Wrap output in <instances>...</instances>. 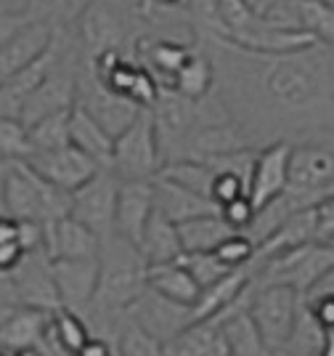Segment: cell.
<instances>
[{
    "mask_svg": "<svg viewBox=\"0 0 334 356\" xmlns=\"http://www.w3.org/2000/svg\"><path fill=\"white\" fill-rule=\"evenodd\" d=\"M77 356H122V343L101 338V335H93Z\"/></svg>",
    "mask_w": 334,
    "mask_h": 356,
    "instance_id": "43",
    "label": "cell"
},
{
    "mask_svg": "<svg viewBox=\"0 0 334 356\" xmlns=\"http://www.w3.org/2000/svg\"><path fill=\"white\" fill-rule=\"evenodd\" d=\"M220 216H223V221L228 223L233 232H247L249 226H252V221H255V216H258V208L249 200V194H244V197L233 200L228 205H223Z\"/></svg>",
    "mask_w": 334,
    "mask_h": 356,
    "instance_id": "40",
    "label": "cell"
},
{
    "mask_svg": "<svg viewBox=\"0 0 334 356\" xmlns=\"http://www.w3.org/2000/svg\"><path fill=\"white\" fill-rule=\"evenodd\" d=\"M306 296L297 293L290 284H258L255 282V296L249 312L260 327V335L268 351H281L290 341L297 314L303 309Z\"/></svg>",
    "mask_w": 334,
    "mask_h": 356,
    "instance_id": "9",
    "label": "cell"
},
{
    "mask_svg": "<svg viewBox=\"0 0 334 356\" xmlns=\"http://www.w3.org/2000/svg\"><path fill=\"white\" fill-rule=\"evenodd\" d=\"M45 250L51 258H96L101 252V237L72 216L45 226Z\"/></svg>",
    "mask_w": 334,
    "mask_h": 356,
    "instance_id": "20",
    "label": "cell"
},
{
    "mask_svg": "<svg viewBox=\"0 0 334 356\" xmlns=\"http://www.w3.org/2000/svg\"><path fill=\"white\" fill-rule=\"evenodd\" d=\"M154 189H157V210H162L175 223L191 221V218H199L207 213H218V205L210 197L191 192L165 176L154 178Z\"/></svg>",
    "mask_w": 334,
    "mask_h": 356,
    "instance_id": "23",
    "label": "cell"
},
{
    "mask_svg": "<svg viewBox=\"0 0 334 356\" xmlns=\"http://www.w3.org/2000/svg\"><path fill=\"white\" fill-rule=\"evenodd\" d=\"M252 296H255V284L233 306H228L226 312H220L218 316H210V319L220 322L223 335H226L233 356H271V351H268V346H265L260 335V327H258L255 316L249 312Z\"/></svg>",
    "mask_w": 334,
    "mask_h": 356,
    "instance_id": "18",
    "label": "cell"
},
{
    "mask_svg": "<svg viewBox=\"0 0 334 356\" xmlns=\"http://www.w3.org/2000/svg\"><path fill=\"white\" fill-rule=\"evenodd\" d=\"M27 163L53 186L64 189V192H77L83 184L101 170V165L93 157H87L85 152L77 147H61V149H48V152H32Z\"/></svg>",
    "mask_w": 334,
    "mask_h": 356,
    "instance_id": "14",
    "label": "cell"
},
{
    "mask_svg": "<svg viewBox=\"0 0 334 356\" xmlns=\"http://www.w3.org/2000/svg\"><path fill=\"white\" fill-rule=\"evenodd\" d=\"M215 255L226 266L231 268H242L255 264V255H258V242L249 237L247 232H236L228 239H223L218 248H215Z\"/></svg>",
    "mask_w": 334,
    "mask_h": 356,
    "instance_id": "37",
    "label": "cell"
},
{
    "mask_svg": "<svg viewBox=\"0 0 334 356\" xmlns=\"http://www.w3.org/2000/svg\"><path fill=\"white\" fill-rule=\"evenodd\" d=\"M271 356H290V354H287V351H274Z\"/></svg>",
    "mask_w": 334,
    "mask_h": 356,
    "instance_id": "49",
    "label": "cell"
},
{
    "mask_svg": "<svg viewBox=\"0 0 334 356\" xmlns=\"http://www.w3.org/2000/svg\"><path fill=\"white\" fill-rule=\"evenodd\" d=\"M29 255L16 218H0V271H14Z\"/></svg>",
    "mask_w": 334,
    "mask_h": 356,
    "instance_id": "35",
    "label": "cell"
},
{
    "mask_svg": "<svg viewBox=\"0 0 334 356\" xmlns=\"http://www.w3.org/2000/svg\"><path fill=\"white\" fill-rule=\"evenodd\" d=\"M154 3L165 8H189V0H154Z\"/></svg>",
    "mask_w": 334,
    "mask_h": 356,
    "instance_id": "47",
    "label": "cell"
},
{
    "mask_svg": "<svg viewBox=\"0 0 334 356\" xmlns=\"http://www.w3.org/2000/svg\"><path fill=\"white\" fill-rule=\"evenodd\" d=\"M138 248H141L144 258L149 261V266L178 261L183 255V242H181L178 223L170 221L162 210H154V216H151V221L146 226Z\"/></svg>",
    "mask_w": 334,
    "mask_h": 356,
    "instance_id": "26",
    "label": "cell"
},
{
    "mask_svg": "<svg viewBox=\"0 0 334 356\" xmlns=\"http://www.w3.org/2000/svg\"><path fill=\"white\" fill-rule=\"evenodd\" d=\"M3 356H43L40 346H32V348H19V351H6Z\"/></svg>",
    "mask_w": 334,
    "mask_h": 356,
    "instance_id": "46",
    "label": "cell"
},
{
    "mask_svg": "<svg viewBox=\"0 0 334 356\" xmlns=\"http://www.w3.org/2000/svg\"><path fill=\"white\" fill-rule=\"evenodd\" d=\"M122 356H167L165 348L154 338H149L144 330L138 327L128 325L125 335H122Z\"/></svg>",
    "mask_w": 334,
    "mask_h": 356,
    "instance_id": "39",
    "label": "cell"
},
{
    "mask_svg": "<svg viewBox=\"0 0 334 356\" xmlns=\"http://www.w3.org/2000/svg\"><path fill=\"white\" fill-rule=\"evenodd\" d=\"M58 27L51 22H37L22 16H3V30H0V77L24 70L27 64L37 61L43 54L51 51L56 40Z\"/></svg>",
    "mask_w": 334,
    "mask_h": 356,
    "instance_id": "10",
    "label": "cell"
},
{
    "mask_svg": "<svg viewBox=\"0 0 334 356\" xmlns=\"http://www.w3.org/2000/svg\"><path fill=\"white\" fill-rule=\"evenodd\" d=\"M319 356H334V332H329V338L324 343V348H321Z\"/></svg>",
    "mask_w": 334,
    "mask_h": 356,
    "instance_id": "48",
    "label": "cell"
},
{
    "mask_svg": "<svg viewBox=\"0 0 334 356\" xmlns=\"http://www.w3.org/2000/svg\"><path fill=\"white\" fill-rule=\"evenodd\" d=\"M77 106H83L87 115H93L115 138L122 134L125 128H131L133 120L144 112L141 106L125 102L122 96H117L115 90L106 88L101 80L93 74V70H90L87 64H83V72H80Z\"/></svg>",
    "mask_w": 334,
    "mask_h": 356,
    "instance_id": "12",
    "label": "cell"
},
{
    "mask_svg": "<svg viewBox=\"0 0 334 356\" xmlns=\"http://www.w3.org/2000/svg\"><path fill=\"white\" fill-rule=\"evenodd\" d=\"M181 261H183V266L194 274V280L202 284V290L204 287H210V284L220 282L228 271H233L231 266H226L218 255H215V250L212 252H183Z\"/></svg>",
    "mask_w": 334,
    "mask_h": 356,
    "instance_id": "36",
    "label": "cell"
},
{
    "mask_svg": "<svg viewBox=\"0 0 334 356\" xmlns=\"http://www.w3.org/2000/svg\"><path fill=\"white\" fill-rule=\"evenodd\" d=\"M157 210V189L154 181H122L119 200H117L115 232L119 237L141 242L146 226Z\"/></svg>",
    "mask_w": 334,
    "mask_h": 356,
    "instance_id": "17",
    "label": "cell"
},
{
    "mask_svg": "<svg viewBox=\"0 0 334 356\" xmlns=\"http://www.w3.org/2000/svg\"><path fill=\"white\" fill-rule=\"evenodd\" d=\"M128 319L138 330H144L149 338H154L160 346H165L167 341H173L181 330L194 325V312H191V306L175 303V300L160 296L149 287L144 296L133 303Z\"/></svg>",
    "mask_w": 334,
    "mask_h": 356,
    "instance_id": "13",
    "label": "cell"
},
{
    "mask_svg": "<svg viewBox=\"0 0 334 356\" xmlns=\"http://www.w3.org/2000/svg\"><path fill=\"white\" fill-rule=\"evenodd\" d=\"M53 277H56L61 306L85 316L99 293V277H101L99 255L96 258H53Z\"/></svg>",
    "mask_w": 334,
    "mask_h": 356,
    "instance_id": "15",
    "label": "cell"
},
{
    "mask_svg": "<svg viewBox=\"0 0 334 356\" xmlns=\"http://www.w3.org/2000/svg\"><path fill=\"white\" fill-rule=\"evenodd\" d=\"M0 296H3L0 309L32 306V309H43L51 314L58 312L61 298H58L56 277H53V258L48 255V250L37 248L14 271H3Z\"/></svg>",
    "mask_w": 334,
    "mask_h": 356,
    "instance_id": "6",
    "label": "cell"
},
{
    "mask_svg": "<svg viewBox=\"0 0 334 356\" xmlns=\"http://www.w3.org/2000/svg\"><path fill=\"white\" fill-rule=\"evenodd\" d=\"M300 208H316L334 194V136H319L292 144L290 189Z\"/></svg>",
    "mask_w": 334,
    "mask_h": 356,
    "instance_id": "5",
    "label": "cell"
},
{
    "mask_svg": "<svg viewBox=\"0 0 334 356\" xmlns=\"http://www.w3.org/2000/svg\"><path fill=\"white\" fill-rule=\"evenodd\" d=\"M329 338V332L321 327V322L313 316V312L308 309V303L303 300V309L297 314V322L292 330L290 341L281 351H287L290 356H319L324 343Z\"/></svg>",
    "mask_w": 334,
    "mask_h": 356,
    "instance_id": "29",
    "label": "cell"
},
{
    "mask_svg": "<svg viewBox=\"0 0 334 356\" xmlns=\"http://www.w3.org/2000/svg\"><path fill=\"white\" fill-rule=\"evenodd\" d=\"M297 22L319 43L334 45V8L326 0H297Z\"/></svg>",
    "mask_w": 334,
    "mask_h": 356,
    "instance_id": "33",
    "label": "cell"
},
{
    "mask_svg": "<svg viewBox=\"0 0 334 356\" xmlns=\"http://www.w3.org/2000/svg\"><path fill=\"white\" fill-rule=\"evenodd\" d=\"M181 232V242H183V252H212L223 239H228L236 234L228 223L223 221V216L218 213H207L199 218L178 223Z\"/></svg>",
    "mask_w": 334,
    "mask_h": 356,
    "instance_id": "28",
    "label": "cell"
},
{
    "mask_svg": "<svg viewBox=\"0 0 334 356\" xmlns=\"http://www.w3.org/2000/svg\"><path fill=\"white\" fill-rule=\"evenodd\" d=\"M167 356H233L218 319H199L165 346Z\"/></svg>",
    "mask_w": 334,
    "mask_h": 356,
    "instance_id": "21",
    "label": "cell"
},
{
    "mask_svg": "<svg viewBox=\"0 0 334 356\" xmlns=\"http://www.w3.org/2000/svg\"><path fill=\"white\" fill-rule=\"evenodd\" d=\"M160 176L170 178L175 184L186 186L191 192L212 200V184H215V168L204 160H173L162 168Z\"/></svg>",
    "mask_w": 334,
    "mask_h": 356,
    "instance_id": "32",
    "label": "cell"
},
{
    "mask_svg": "<svg viewBox=\"0 0 334 356\" xmlns=\"http://www.w3.org/2000/svg\"><path fill=\"white\" fill-rule=\"evenodd\" d=\"M99 261H101L99 293L87 314L128 316L133 303L149 290V261L135 242L119 237L117 232L101 239Z\"/></svg>",
    "mask_w": 334,
    "mask_h": 356,
    "instance_id": "2",
    "label": "cell"
},
{
    "mask_svg": "<svg viewBox=\"0 0 334 356\" xmlns=\"http://www.w3.org/2000/svg\"><path fill=\"white\" fill-rule=\"evenodd\" d=\"M0 152L3 160H27L32 154L29 125L19 118H0Z\"/></svg>",
    "mask_w": 334,
    "mask_h": 356,
    "instance_id": "34",
    "label": "cell"
},
{
    "mask_svg": "<svg viewBox=\"0 0 334 356\" xmlns=\"http://www.w3.org/2000/svg\"><path fill=\"white\" fill-rule=\"evenodd\" d=\"M74 109V106H72ZM72 109H61L48 118L37 120L29 125V141H32V152H48V149H61L72 144Z\"/></svg>",
    "mask_w": 334,
    "mask_h": 356,
    "instance_id": "30",
    "label": "cell"
},
{
    "mask_svg": "<svg viewBox=\"0 0 334 356\" xmlns=\"http://www.w3.org/2000/svg\"><path fill=\"white\" fill-rule=\"evenodd\" d=\"M281 0H249V6L258 11V14H268L274 6H278Z\"/></svg>",
    "mask_w": 334,
    "mask_h": 356,
    "instance_id": "45",
    "label": "cell"
},
{
    "mask_svg": "<svg viewBox=\"0 0 334 356\" xmlns=\"http://www.w3.org/2000/svg\"><path fill=\"white\" fill-rule=\"evenodd\" d=\"M165 168V154L157 136L154 112L144 109L133 120L131 128H125L115 138V157L112 170L122 181H154Z\"/></svg>",
    "mask_w": 334,
    "mask_h": 356,
    "instance_id": "7",
    "label": "cell"
},
{
    "mask_svg": "<svg viewBox=\"0 0 334 356\" xmlns=\"http://www.w3.org/2000/svg\"><path fill=\"white\" fill-rule=\"evenodd\" d=\"M316 239L334 245V194L316 205Z\"/></svg>",
    "mask_w": 334,
    "mask_h": 356,
    "instance_id": "41",
    "label": "cell"
},
{
    "mask_svg": "<svg viewBox=\"0 0 334 356\" xmlns=\"http://www.w3.org/2000/svg\"><path fill=\"white\" fill-rule=\"evenodd\" d=\"M72 147L85 152L87 157H93L101 168H112V157H115V136L103 128L93 115H87L83 106L74 104L72 109Z\"/></svg>",
    "mask_w": 334,
    "mask_h": 356,
    "instance_id": "25",
    "label": "cell"
},
{
    "mask_svg": "<svg viewBox=\"0 0 334 356\" xmlns=\"http://www.w3.org/2000/svg\"><path fill=\"white\" fill-rule=\"evenodd\" d=\"M51 312L32 306H8L0 309V346L6 351L40 346L51 332Z\"/></svg>",
    "mask_w": 334,
    "mask_h": 356,
    "instance_id": "19",
    "label": "cell"
},
{
    "mask_svg": "<svg viewBox=\"0 0 334 356\" xmlns=\"http://www.w3.org/2000/svg\"><path fill=\"white\" fill-rule=\"evenodd\" d=\"M131 22H138L125 0H87L85 8L72 22L85 64L109 51H125L131 38Z\"/></svg>",
    "mask_w": 334,
    "mask_h": 356,
    "instance_id": "4",
    "label": "cell"
},
{
    "mask_svg": "<svg viewBox=\"0 0 334 356\" xmlns=\"http://www.w3.org/2000/svg\"><path fill=\"white\" fill-rule=\"evenodd\" d=\"M255 268H258L255 274L258 284H290L297 293L308 296L334 268V245L316 239L265 264H255Z\"/></svg>",
    "mask_w": 334,
    "mask_h": 356,
    "instance_id": "8",
    "label": "cell"
},
{
    "mask_svg": "<svg viewBox=\"0 0 334 356\" xmlns=\"http://www.w3.org/2000/svg\"><path fill=\"white\" fill-rule=\"evenodd\" d=\"M290 160H292V141H276L268 147L258 149V160L249 181V200L255 208L262 210L278 200L290 189Z\"/></svg>",
    "mask_w": 334,
    "mask_h": 356,
    "instance_id": "16",
    "label": "cell"
},
{
    "mask_svg": "<svg viewBox=\"0 0 334 356\" xmlns=\"http://www.w3.org/2000/svg\"><path fill=\"white\" fill-rule=\"evenodd\" d=\"M122 178L112 168H101L87 184H83L77 192H72V208L69 216L93 229L99 237L115 234L117 200H119Z\"/></svg>",
    "mask_w": 334,
    "mask_h": 356,
    "instance_id": "11",
    "label": "cell"
},
{
    "mask_svg": "<svg viewBox=\"0 0 334 356\" xmlns=\"http://www.w3.org/2000/svg\"><path fill=\"white\" fill-rule=\"evenodd\" d=\"M326 3H329V6H332V8H334V0H326Z\"/></svg>",
    "mask_w": 334,
    "mask_h": 356,
    "instance_id": "50",
    "label": "cell"
},
{
    "mask_svg": "<svg viewBox=\"0 0 334 356\" xmlns=\"http://www.w3.org/2000/svg\"><path fill=\"white\" fill-rule=\"evenodd\" d=\"M0 170V205L6 218L37 221L48 226L69 216L72 194L45 181L27 160H3Z\"/></svg>",
    "mask_w": 334,
    "mask_h": 356,
    "instance_id": "3",
    "label": "cell"
},
{
    "mask_svg": "<svg viewBox=\"0 0 334 356\" xmlns=\"http://www.w3.org/2000/svg\"><path fill=\"white\" fill-rule=\"evenodd\" d=\"M249 194V181H244L236 173H228V170H215V184H212V202L218 205V210L223 205H228L233 200Z\"/></svg>",
    "mask_w": 334,
    "mask_h": 356,
    "instance_id": "38",
    "label": "cell"
},
{
    "mask_svg": "<svg viewBox=\"0 0 334 356\" xmlns=\"http://www.w3.org/2000/svg\"><path fill=\"white\" fill-rule=\"evenodd\" d=\"M308 309L326 332H334V296H306Z\"/></svg>",
    "mask_w": 334,
    "mask_h": 356,
    "instance_id": "42",
    "label": "cell"
},
{
    "mask_svg": "<svg viewBox=\"0 0 334 356\" xmlns=\"http://www.w3.org/2000/svg\"><path fill=\"white\" fill-rule=\"evenodd\" d=\"M32 0H0V16H22L29 11Z\"/></svg>",
    "mask_w": 334,
    "mask_h": 356,
    "instance_id": "44",
    "label": "cell"
},
{
    "mask_svg": "<svg viewBox=\"0 0 334 356\" xmlns=\"http://www.w3.org/2000/svg\"><path fill=\"white\" fill-rule=\"evenodd\" d=\"M310 242H316V208L300 210V213L290 216L271 237L262 239L258 245L255 264H265L271 258H278V255L297 250V248L310 245Z\"/></svg>",
    "mask_w": 334,
    "mask_h": 356,
    "instance_id": "22",
    "label": "cell"
},
{
    "mask_svg": "<svg viewBox=\"0 0 334 356\" xmlns=\"http://www.w3.org/2000/svg\"><path fill=\"white\" fill-rule=\"evenodd\" d=\"M197 43L215 64V90L249 147L334 136V45L260 54L218 35Z\"/></svg>",
    "mask_w": 334,
    "mask_h": 356,
    "instance_id": "1",
    "label": "cell"
},
{
    "mask_svg": "<svg viewBox=\"0 0 334 356\" xmlns=\"http://www.w3.org/2000/svg\"><path fill=\"white\" fill-rule=\"evenodd\" d=\"M51 335H53V341H56L67 354H72V356L80 354L83 346L93 338L85 316L72 312V309H64V306H61L58 312H53V316H51Z\"/></svg>",
    "mask_w": 334,
    "mask_h": 356,
    "instance_id": "31",
    "label": "cell"
},
{
    "mask_svg": "<svg viewBox=\"0 0 334 356\" xmlns=\"http://www.w3.org/2000/svg\"><path fill=\"white\" fill-rule=\"evenodd\" d=\"M149 287L160 296L170 298L175 303L183 306H197V300L202 296V284L194 280L189 268L183 266V261H170V264H154L149 266Z\"/></svg>",
    "mask_w": 334,
    "mask_h": 356,
    "instance_id": "24",
    "label": "cell"
},
{
    "mask_svg": "<svg viewBox=\"0 0 334 356\" xmlns=\"http://www.w3.org/2000/svg\"><path fill=\"white\" fill-rule=\"evenodd\" d=\"M215 88H218L215 64H212V59H210V54L197 43L194 45V51H191L189 61L183 64V70H181L178 77H175L173 90L175 93H181V96H186V99L199 102V99H207L210 93H215Z\"/></svg>",
    "mask_w": 334,
    "mask_h": 356,
    "instance_id": "27",
    "label": "cell"
}]
</instances>
